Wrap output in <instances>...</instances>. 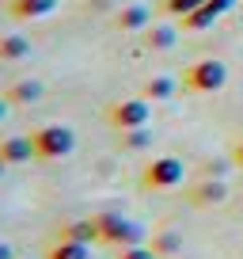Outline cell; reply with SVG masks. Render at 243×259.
<instances>
[{
    "label": "cell",
    "instance_id": "cell-1",
    "mask_svg": "<svg viewBox=\"0 0 243 259\" xmlns=\"http://www.w3.org/2000/svg\"><path fill=\"white\" fill-rule=\"evenodd\" d=\"M31 141H34V156H42V160H61V156H69L76 149V134L69 126H61V122L34 130Z\"/></svg>",
    "mask_w": 243,
    "mask_h": 259
},
{
    "label": "cell",
    "instance_id": "cell-2",
    "mask_svg": "<svg viewBox=\"0 0 243 259\" xmlns=\"http://www.w3.org/2000/svg\"><path fill=\"white\" fill-rule=\"evenodd\" d=\"M228 84V65L224 61H217V57H205V61H194L183 73V88H190V92H220Z\"/></svg>",
    "mask_w": 243,
    "mask_h": 259
},
{
    "label": "cell",
    "instance_id": "cell-3",
    "mask_svg": "<svg viewBox=\"0 0 243 259\" xmlns=\"http://www.w3.org/2000/svg\"><path fill=\"white\" fill-rule=\"evenodd\" d=\"M99 240L114 244V248H133V244H145V229L137 221L122 218V213H99Z\"/></svg>",
    "mask_w": 243,
    "mask_h": 259
},
{
    "label": "cell",
    "instance_id": "cell-4",
    "mask_svg": "<svg viewBox=\"0 0 243 259\" xmlns=\"http://www.w3.org/2000/svg\"><path fill=\"white\" fill-rule=\"evenodd\" d=\"M183 176H187V168H183L178 156H156V160L145 164V171H141V187H145V191H171V187L183 183Z\"/></svg>",
    "mask_w": 243,
    "mask_h": 259
},
{
    "label": "cell",
    "instance_id": "cell-5",
    "mask_svg": "<svg viewBox=\"0 0 243 259\" xmlns=\"http://www.w3.org/2000/svg\"><path fill=\"white\" fill-rule=\"evenodd\" d=\"M106 122H110L114 130H141V126H148L152 122V107H148V99L145 96H137V99H118V103H110V111H106Z\"/></svg>",
    "mask_w": 243,
    "mask_h": 259
},
{
    "label": "cell",
    "instance_id": "cell-6",
    "mask_svg": "<svg viewBox=\"0 0 243 259\" xmlns=\"http://www.w3.org/2000/svg\"><path fill=\"white\" fill-rule=\"evenodd\" d=\"M232 8H235V0H205L194 16L183 19V27H187V31H205V27H213L220 16H228Z\"/></svg>",
    "mask_w": 243,
    "mask_h": 259
},
{
    "label": "cell",
    "instance_id": "cell-7",
    "mask_svg": "<svg viewBox=\"0 0 243 259\" xmlns=\"http://www.w3.org/2000/svg\"><path fill=\"white\" fill-rule=\"evenodd\" d=\"M61 8V0H12L8 12L16 19H42V16H53Z\"/></svg>",
    "mask_w": 243,
    "mask_h": 259
},
{
    "label": "cell",
    "instance_id": "cell-8",
    "mask_svg": "<svg viewBox=\"0 0 243 259\" xmlns=\"http://www.w3.org/2000/svg\"><path fill=\"white\" fill-rule=\"evenodd\" d=\"M34 156V141L31 138H8L0 141V160L4 164H27Z\"/></svg>",
    "mask_w": 243,
    "mask_h": 259
},
{
    "label": "cell",
    "instance_id": "cell-9",
    "mask_svg": "<svg viewBox=\"0 0 243 259\" xmlns=\"http://www.w3.org/2000/svg\"><path fill=\"white\" fill-rule=\"evenodd\" d=\"M42 80H19V84H12V92H8V103H19V107H27V103H38L42 99Z\"/></svg>",
    "mask_w": 243,
    "mask_h": 259
},
{
    "label": "cell",
    "instance_id": "cell-10",
    "mask_svg": "<svg viewBox=\"0 0 243 259\" xmlns=\"http://www.w3.org/2000/svg\"><path fill=\"white\" fill-rule=\"evenodd\" d=\"M61 236H65V240H76V244H91V240H99V221H95V218L73 221V225L61 229Z\"/></svg>",
    "mask_w": 243,
    "mask_h": 259
},
{
    "label": "cell",
    "instance_id": "cell-11",
    "mask_svg": "<svg viewBox=\"0 0 243 259\" xmlns=\"http://www.w3.org/2000/svg\"><path fill=\"white\" fill-rule=\"evenodd\" d=\"M145 23H152V12H148L145 4H130V8L118 12V27L122 31H141Z\"/></svg>",
    "mask_w": 243,
    "mask_h": 259
},
{
    "label": "cell",
    "instance_id": "cell-12",
    "mask_svg": "<svg viewBox=\"0 0 243 259\" xmlns=\"http://www.w3.org/2000/svg\"><path fill=\"white\" fill-rule=\"evenodd\" d=\"M224 198H228V187L220 183V179H213V176L194 191V206H213V202H224Z\"/></svg>",
    "mask_w": 243,
    "mask_h": 259
},
{
    "label": "cell",
    "instance_id": "cell-13",
    "mask_svg": "<svg viewBox=\"0 0 243 259\" xmlns=\"http://www.w3.org/2000/svg\"><path fill=\"white\" fill-rule=\"evenodd\" d=\"M175 88H178V84L171 80V76H152V80H148L145 88H141V96H145L148 103H163V99H171V96H175Z\"/></svg>",
    "mask_w": 243,
    "mask_h": 259
},
{
    "label": "cell",
    "instance_id": "cell-14",
    "mask_svg": "<svg viewBox=\"0 0 243 259\" xmlns=\"http://www.w3.org/2000/svg\"><path fill=\"white\" fill-rule=\"evenodd\" d=\"M31 54V42L23 34H0V61H19Z\"/></svg>",
    "mask_w": 243,
    "mask_h": 259
},
{
    "label": "cell",
    "instance_id": "cell-15",
    "mask_svg": "<svg viewBox=\"0 0 243 259\" xmlns=\"http://www.w3.org/2000/svg\"><path fill=\"white\" fill-rule=\"evenodd\" d=\"M49 259H91V251H88V244H76V240L61 236V244L49 248Z\"/></svg>",
    "mask_w": 243,
    "mask_h": 259
},
{
    "label": "cell",
    "instance_id": "cell-16",
    "mask_svg": "<svg viewBox=\"0 0 243 259\" xmlns=\"http://www.w3.org/2000/svg\"><path fill=\"white\" fill-rule=\"evenodd\" d=\"M148 46L152 50H171L175 46V27L171 23H152L148 27Z\"/></svg>",
    "mask_w": 243,
    "mask_h": 259
},
{
    "label": "cell",
    "instance_id": "cell-17",
    "mask_svg": "<svg viewBox=\"0 0 243 259\" xmlns=\"http://www.w3.org/2000/svg\"><path fill=\"white\" fill-rule=\"evenodd\" d=\"M205 0H167L163 8H167V16H175V19H187V16H194L198 8H202Z\"/></svg>",
    "mask_w": 243,
    "mask_h": 259
},
{
    "label": "cell",
    "instance_id": "cell-18",
    "mask_svg": "<svg viewBox=\"0 0 243 259\" xmlns=\"http://www.w3.org/2000/svg\"><path fill=\"white\" fill-rule=\"evenodd\" d=\"M152 248H156V255H171V251H178V236L163 229V233L152 236Z\"/></svg>",
    "mask_w": 243,
    "mask_h": 259
},
{
    "label": "cell",
    "instance_id": "cell-19",
    "mask_svg": "<svg viewBox=\"0 0 243 259\" xmlns=\"http://www.w3.org/2000/svg\"><path fill=\"white\" fill-rule=\"evenodd\" d=\"M122 138H126V149H145L152 141V134H148V126H141V130H126Z\"/></svg>",
    "mask_w": 243,
    "mask_h": 259
},
{
    "label": "cell",
    "instance_id": "cell-20",
    "mask_svg": "<svg viewBox=\"0 0 243 259\" xmlns=\"http://www.w3.org/2000/svg\"><path fill=\"white\" fill-rule=\"evenodd\" d=\"M118 259H160V255L148 244H133V248H118Z\"/></svg>",
    "mask_w": 243,
    "mask_h": 259
},
{
    "label": "cell",
    "instance_id": "cell-21",
    "mask_svg": "<svg viewBox=\"0 0 243 259\" xmlns=\"http://www.w3.org/2000/svg\"><path fill=\"white\" fill-rule=\"evenodd\" d=\"M232 160H235V164H239V168H243V138L235 141V149H232Z\"/></svg>",
    "mask_w": 243,
    "mask_h": 259
},
{
    "label": "cell",
    "instance_id": "cell-22",
    "mask_svg": "<svg viewBox=\"0 0 243 259\" xmlns=\"http://www.w3.org/2000/svg\"><path fill=\"white\" fill-rule=\"evenodd\" d=\"M0 259H16L12 255V244H4V240H0Z\"/></svg>",
    "mask_w": 243,
    "mask_h": 259
},
{
    "label": "cell",
    "instance_id": "cell-23",
    "mask_svg": "<svg viewBox=\"0 0 243 259\" xmlns=\"http://www.w3.org/2000/svg\"><path fill=\"white\" fill-rule=\"evenodd\" d=\"M4 114H8V99H0V118H4Z\"/></svg>",
    "mask_w": 243,
    "mask_h": 259
},
{
    "label": "cell",
    "instance_id": "cell-24",
    "mask_svg": "<svg viewBox=\"0 0 243 259\" xmlns=\"http://www.w3.org/2000/svg\"><path fill=\"white\" fill-rule=\"evenodd\" d=\"M4 168H8V164H4V160H0V176H4Z\"/></svg>",
    "mask_w": 243,
    "mask_h": 259
}]
</instances>
